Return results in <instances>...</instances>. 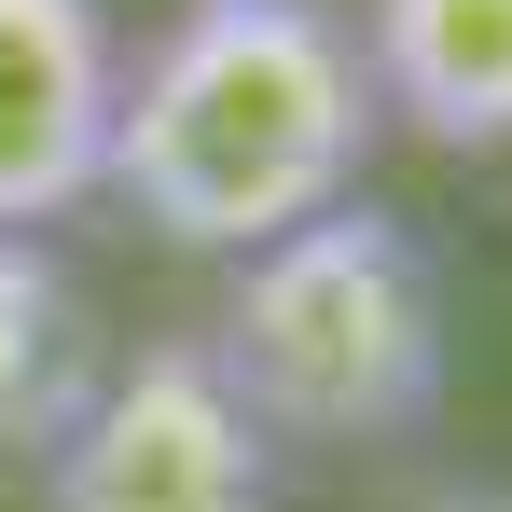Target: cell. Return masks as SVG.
I'll list each match as a JSON object with an SVG mask.
<instances>
[{"mask_svg":"<svg viewBox=\"0 0 512 512\" xmlns=\"http://www.w3.org/2000/svg\"><path fill=\"white\" fill-rule=\"evenodd\" d=\"M388 139L346 0H180L167 42L111 84L97 194L180 263H236L277 222L360 194Z\"/></svg>","mask_w":512,"mask_h":512,"instance_id":"1","label":"cell"},{"mask_svg":"<svg viewBox=\"0 0 512 512\" xmlns=\"http://www.w3.org/2000/svg\"><path fill=\"white\" fill-rule=\"evenodd\" d=\"M208 346L277 443H416L443 416V277L374 194H333L236 250Z\"/></svg>","mask_w":512,"mask_h":512,"instance_id":"2","label":"cell"},{"mask_svg":"<svg viewBox=\"0 0 512 512\" xmlns=\"http://www.w3.org/2000/svg\"><path fill=\"white\" fill-rule=\"evenodd\" d=\"M42 512H277V429L208 333L125 346L42 443Z\"/></svg>","mask_w":512,"mask_h":512,"instance_id":"3","label":"cell"},{"mask_svg":"<svg viewBox=\"0 0 512 512\" xmlns=\"http://www.w3.org/2000/svg\"><path fill=\"white\" fill-rule=\"evenodd\" d=\"M111 14L97 0H0V222H70L111 153Z\"/></svg>","mask_w":512,"mask_h":512,"instance_id":"4","label":"cell"},{"mask_svg":"<svg viewBox=\"0 0 512 512\" xmlns=\"http://www.w3.org/2000/svg\"><path fill=\"white\" fill-rule=\"evenodd\" d=\"M374 111L429 153H512V0H360Z\"/></svg>","mask_w":512,"mask_h":512,"instance_id":"5","label":"cell"},{"mask_svg":"<svg viewBox=\"0 0 512 512\" xmlns=\"http://www.w3.org/2000/svg\"><path fill=\"white\" fill-rule=\"evenodd\" d=\"M97 305L56 263V222H0V457H42L97 388Z\"/></svg>","mask_w":512,"mask_h":512,"instance_id":"6","label":"cell"},{"mask_svg":"<svg viewBox=\"0 0 512 512\" xmlns=\"http://www.w3.org/2000/svg\"><path fill=\"white\" fill-rule=\"evenodd\" d=\"M402 512H512V471H443V485H416Z\"/></svg>","mask_w":512,"mask_h":512,"instance_id":"7","label":"cell"}]
</instances>
